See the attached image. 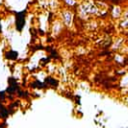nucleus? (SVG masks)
Instances as JSON below:
<instances>
[{
  "label": "nucleus",
  "instance_id": "obj_1",
  "mask_svg": "<svg viewBox=\"0 0 128 128\" xmlns=\"http://www.w3.org/2000/svg\"><path fill=\"white\" fill-rule=\"evenodd\" d=\"M24 14H25V11L23 12H20L16 15V28L18 31H21L24 27V24H25V17H24Z\"/></svg>",
  "mask_w": 128,
  "mask_h": 128
},
{
  "label": "nucleus",
  "instance_id": "obj_2",
  "mask_svg": "<svg viewBox=\"0 0 128 128\" xmlns=\"http://www.w3.org/2000/svg\"><path fill=\"white\" fill-rule=\"evenodd\" d=\"M16 57H17V53L14 51H10V52L6 53V58H8V59H16Z\"/></svg>",
  "mask_w": 128,
  "mask_h": 128
}]
</instances>
